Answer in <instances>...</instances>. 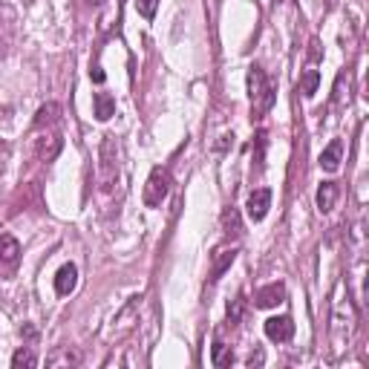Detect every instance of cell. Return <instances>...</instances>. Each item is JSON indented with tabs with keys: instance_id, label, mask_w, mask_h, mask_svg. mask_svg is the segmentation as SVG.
Listing matches in <instances>:
<instances>
[{
	"instance_id": "obj_11",
	"label": "cell",
	"mask_w": 369,
	"mask_h": 369,
	"mask_svg": "<svg viewBox=\"0 0 369 369\" xmlns=\"http://www.w3.org/2000/svg\"><path fill=\"white\" fill-rule=\"evenodd\" d=\"M341 156H343V141L341 139H332L326 144V150L320 153V170H326V173H335L341 168Z\"/></svg>"
},
{
	"instance_id": "obj_2",
	"label": "cell",
	"mask_w": 369,
	"mask_h": 369,
	"mask_svg": "<svg viewBox=\"0 0 369 369\" xmlns=\"http://www.w3.org/2000/svg\"><path fill=\"white\" fill-rule=\"evenodd\" d=\"M119 185V144L116 136H104L99 144V188L110 194Z\"/></svg>"
},
{
	"instance_id": "obj_25",
	"label": "cell",
	"mask_w": 369,
	"mask_h": 369,
	"mask_svg": "<svg viewBox=\"0 0 369 369\" xmlns=\"http://www.w3.org/2000/svg\"><path fill=\"white\" fill-rule=\"evenodd\" d=\"M228 144H234V136H222V141L217 144V148H219V150H226V148H228Z\"/></svg>"
},
{
	"instance_id": "obj_12",
	"label": "cell",
	"mask_w": 369,
	"mask_h": 369,
	"mask_svg": "<svg viewBox=\"0 0 369 369\" xmlns=\"http://www.w3.org/2000/svg\"><path fill=\"white\" fill-rule=\"evenodd\" d=\"M113 113H116L113 95H110V92H95V95H92V116L99 119V121H107Z\"/></svg>"
},
{
	"instance_id": "obj_19",
	"label": "cell",
	"mask_w": 369,
	"mask_h": 369,
	"mask_svg": "<svg viewBox=\"0 0 369 369\" xmlns=\"http://www.w3.org/2000/svg\"><path fill=\"white\" fill-rule=\"evenodd\" d=\"M12 366L14 369H32V366H38V355L32 349H18L12 355Z\"/></svg>"
},
{
	"instance_id": "obj_26",
	"label": "cell",
	"mask_w": 369,
	"mask_h": 369,
	"mask_svg": "<svg viewBox=\"0 0 369 369\" xmlns=\"http://www.w3.org/2000/svg\"><path fill=\"white\" fill-rule=\"evenodd\" d=\"M90 3H101V0H90Z\"/></svg>"
},
{
	"instance_id": "obj_10",
	"label": "cell",
	"mask_w": 369,
	"mask_h": 369,
	"mask_svg": "<svg viewBox=\"0 0 369 369\" xmlns=\"http://www.w3.org/2000/svg\"><path fill=\"white\" fill-rule=\"evenodd\" d=\"M75 286H78V268H75L72 263L61 266L58 275H55V292H58L61 297H67V295L75 292Z\"/></svg>"
},
{
	"instance_id": "obj_8",
	"label": "cell",
	"mask_w": 369,
	"mask_h": 369,
	"mask_svg": "<svg viewBox=\"0 0 369 369\" xmlns=\"http://www.w3.org/2000/svg\"><path fill=\"white\" fill-rule=\"evenodd\" d=\"M21 260V246L12 234H0V271H12Z\"/></svg>"
},
{
	"instance_id": "obj_9",
	"label": "cell",
	"mask_w": 369,
	"mask_h": 369,
	"mask_svg": "<svg viewBox=\"0 0 369 369\" xmlns=\"http://www.w3.org/2000/svg\"><path fill=\"white\" fill-rule=\"evenodd\" d=\"M81 363V352L72 349V346H58L55 352H50L46 355V366H52V369H61V366H78Z\"/></svg>"
},
{
	"instance_id": "obj_3",
	"label": "cell",
	"mask_w": 369,
	"mask_h": 369,
	"mask_svg": "<svg viewBox=\"0 0 369 369\" xmlns=\"http://www.w3.org/2000/svg\"><path fill=\"white\" fill-rule=\"evenodd\" d=\"M170 194V170L168 168H153L148 176V185H144V205L159 208Z\"/></svg>"
},
{
	"instance_id": "obj_7",
	"label": "cell",
	"mask_w": 369,
	"mask_h": 369,
	"mask_svg": "<svg viewBox=\"0 0 369 369\" xmlns=\"http://www.w3.org/2000/svg\"><path fill=\"white\" fill-rule=\"evenodd\" d=\"M234 260H237V248H217L214 254H211V268H208V280H219L226 271L234 266Z\"/></svg>"
},
{
	"instance_id": "obj_21",
	"label": "cell",
	"mask_w": 369,
	"mask_h": 369,
	"mask_svg": "<svg viewBox=\"0 0 369 369\" xmlns=\"http://www.w3.org/2000/svg\"><path fill=\"white\" fill-rule=\"evenodd\" d=\"M266 144H268V136L266 130H260L254 136V165L257 168H263V159H266Z\"/></svg>"
},
{
	"instance_id": "obj_22",
	"label": "cell",
	"mask_w": 369,
	"mask_h": 369,
	"mask_svg": "<svg viewBox=\"0 0 369 369\" xmlns=\"http://www.w3.org/2000/svg\"><path fill=\"white\" fill-rule=\"evenodd\" d=\"M133 3H136V12L141 14L144 21H153V14L159 9V0H133Z\"/></svg>"
},
{
	"instance_id": "obj_16",
	"label": "cell",
	"mask_w": 369,
	"mask_h": 369,
	"mask_svg": "<svg viewBox=\"0 0 369 369\" xmlns=\"http://www.w3.org/2000/svg\"><path fill=\"white\" fill-rule=\"evenodd\" d=\"M222 231H226V237H239L243 234V222H239V211L234 205L222 211Z\"/></svg>"
},
{
	"instance_id": "obj_20",
	"label": "cell",
	"mask_w": 369,
	"mask_h": 369,
	"mask_svg": "<svg viewBox=\"0 0 369 369\" xmlns=\"http://www.w3.org/2000/svg\"><path fill=\"white\" fill-rule=\"evenodd\" d=\"M317 84H320V72L317 70H306L300 78V92L306 95V99H312V95L317 92Z\"/></svg>"
},
{
	"instance_id": "obj_24",
	"label": "cell",
	"mask_w": 369,
	"mask_h": 369,
	"mask_svg": "<svg viewBox=\"0 0 369 369\" xmlns=\"http://www.w3.org/2000/svg\"><path fill=\"white\" fill-rule=\"evenodd\" d=\"M263 363V352L257 349V352H251V358H248V366H260Z\"/></svg>"
},
{
	"instance_id": "obj_5",
	"label": "cell",
	"mask_w": 369,
	"mask_h": 369,
	"mask_svg": "<svg viewBox=\"0 0 369 369\" xmlns=\"http://www.w3.org/2000/svg\"><path fill=\"white\" fill-rule=\"evenodd\" d=\"M268 208H271V190H268V188L251 190V197H248V202H246L248 219H251V222H263L266 214H268Z\"/></svg>"
},
{
	"instance_id": "obj_13",
	"label": "cell",
	"mask_w": 369,
	"mask_h": 369,
	"mask_svg": "<svg viewBox=\"0 0 369 369\" xmlns=\"http://www.w3.org/2000/svg\"><path fill=\"white\" fill-rule=\"evenodd\" d=\"M35 150H38V159H41V162H52V159L58 156V150H61V136H58V133L41 136Z\"/></svg>"
},
{
	"instance_id": "obj_18",
	"label": "cell",
	"mask_w": 369,
	"mask_h": 369,
	"mask_svg": "<svg viewBox=\"0 0 369 369\" xmlns=\"http://www.w3.org/2000/svg\"><path fill=\"white\" fill-rule=\"evenodd\" d=\"M246 306H248V300L239 295V297H234L231 303H228V312H226V317H228V326H237L239 320H243V315H246Z\"/></svg>"
},
{
	"instance_id": "obj_23",
	"label": "cell",
	"mask_w": 369,
	"mask_h": 369,
	"mask_svg": "<svg viewBox=\"0 0 369 369\" xmlns=\"http://www.w3.org/2000/svg\"><path fill=\"white\" fill-rule=\"evenodd\" d=\"M90 78H92V81H95V84H104V70L99 67V63H95V67L90 70Z\"/></svg>"
},
{
	"instance_id": "obj_17",
	"label": "cell",
	"mask_w": 369,
	"mask_h": 369,
	"mask_svg": "<svg viewBox=\"0 0 369 369\" xmlns=\"http://www.w3.org/2000/svg\"><path fill=\"white\" fill-rule=\"evenodd\" d=\"M211 363L214 366H231L234 363V352H231V346H226V343H222V341H217L214 343V349H211Z\"/></svg>"
},
{
	"instance_id": "obj_15",
	"label": "cell",
	"mask_w": 369,
	"mask_h": 369,
	"mask_svg": "<svg viewBox=\"0 0 369 369\" xmlns=\"http://www.w3.org/2000/svg\"><path fill=\"white\" fill-rule=\"evenodd\" d=\"M61 121V107L58 104H43L41 110H38V116H35V127L38 130H43V127H55Z\"/></svg>"
},
{
	"instance_id": "obj_1",
	"label": "cell",
	"mask_w": 369,
	"mask_h": 369,
	"mask_svg": "<svg viewBox=\"0 0 369 369\" xmlns=\"http://www.w3.org/2000/svg\"><path fill=\"white\" fill-rule=\"evenodd\" d=\"M248 95H251V113L257 119L266 116L271 110V104H275V99H277V92H275V87H271V81L266 78L263 67H257V63H251V67H248Z\"/></svg>"
},
{
	"instance_id": "obj_4",
	"label": "cell",
	"mask_w": 369,
	"mask_h": 369,
	"mask_svg": "<svg viewBox=\"0 0 369 369\" xmlns=\"http://www.w3.org/2000/svg\"><path fill=\"white\" fill-rule=\"evenodd\" d=\"M263 329H266V338H268V341H275V343L292 341V335H295V323H292V317H288V315L268 317Z\"/></svg>"
},
{
	"instance_id": "obj_6",
	"label": "cell",
	"mask_w": 369,
	"mask_h": 369,
	"mask_svg": "<svg viewBox=\"0 0 369 369\" xmlns=\"http://www.w3.org/2000/svg\"><path fill=\"white\" fill-rule=\"evenodd\" d=\"M283 300H286V286L283 283H268L254 295V306L257 309H275Z\"/></svg>"
},
{
	"instance_id": "obj_14",
	"label": "cell",
	"mask_w": 369,
	"mask_h": 369,
	"mask_svg": "<svg viewBox=\"0 0 369 369\" xmlns=\"http://www.w3.org/2000/svg\"><path fill=\"white\" fill-rule=\"evenodd\" d=\"M335 202H338V185L335 182H323L317 188V208H320V214H329Z\"/></svg>"
}]
</instances>
